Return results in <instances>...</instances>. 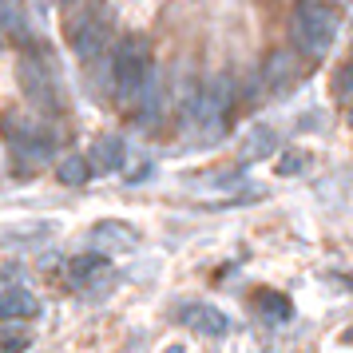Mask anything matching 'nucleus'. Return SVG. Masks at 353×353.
<instances>
[{
  "mask_svg": "<svg viewBox=\"0 0 353 353\" xmlns=\"http://www.w3.org/2000/svg\"><path fill=\"white\" fill-rule=\"evenodd\" d=\"M305 163L310 159H305L302 151H286V155H282V175H302Z\"/></svg>",
  "mask_w": 353,
  "mask_h": 353,
  "instance_id": "16",
  "label": "nucleus"
},
{
  "mask_svg": "<svg viewBox=\"0 0 353 353\" xmlns=\"http://www.w3.org/2000/svg\"><path fill=\"white\" fill-rule=\"evenodd\" d=\"M183 325H191L194 334H203V337H223L226 330H230V318H226L223 310H214V305H183Z\"/></svg>",
  "mask_w": 353,
  "mask_h": 353,
  "instance_id": "8",
  "label": "nucleus"
},
{
  "mask_svg": "<svg viewBox=\"0 0 353 353\" xmlns=\"http://www.w3.org/2000/svg\"><path fill=\"white\" fill-rule=\"evenodd\" d=\"M72 44H76V56H80V60L99 56V52H103V44H108V24H103V20L96 24V17H88L80 28L72 32Z\"/></svg>",
  "mask_w": 353,
  "mask_h": 353,
  "instance_id": "10",
  "label": "nucleus"
},
{
  "mask_svg": "<svg viewBox=\"0 0 353 353\" xmlns=\"http://www.w3.org/2000/svg\"><path fill=\"white\" fill-rule=\"evenodd\" d=\"M0 135L8 139V147L17 155H24V159H32V163H44L52 155V147H56V131L36 112H20V108L0 115Z\"/></svg>",
  "mask_w": 353,
  "mask_h": 353,
  "instance_id": "2",
  "label": "nucleus"
},
{
  "mask_svg": "<svg viewBox=\"0 0 353 353\" xmlns=\"http://www.w3.org/2000/svg\"><path fill=\"white\" fill-rule=\"evenodd\" d=\"M230 80L226 76H214V80H207V88H203V96L194 99V123L203 128V135H219V131L226 128V119H230Z\"/></svg>",
  "mask_w": 353,
  "mask_h": 353,
  "instance_id": "5",
  "label": "nucleus"
},
{
  "mask_svg": "<svg viewBox=\"0 0 353 353\" xmlns=\"http://www.w3.org/2000/svg\"><path fill=\"white\" fill-rule=\"evenodd\" d=\"M151 44L143 36H128L119 52H115V64H112V80H115V99L123 108H135V99L143 92L147 76H151Z\"/></svg>",
  "mask_w": 353,
  "mask_h": 353,
  "instance_id": "3",
  "label": "nucleus"
},
{
  "mask_svg": "<svg viewBox=\"0 0 353 353\" xmlns=\"http://www.w3.org/2000/svg\"><path fill=\"white\" fill-rule=\"evenodd\" d=\"M337 96L341 99H353V60L341 72H337Z\"/></svg>",
  "mask_w": 353,
  "mask_h": 353,
  "instance_id": "17",
  "label": "nucleus"
},
{
  "mask_svg": "<svg viewBox=\"0 0 353 353\" xmlns=\"http://www.w3.org/2000/svg\"><path fill=\"white\" fill-rule=\"evenodd\" d=\"M258 310L262 314H270L274 321H286L290 318V302L282 294H258Z\"/></svg>",
  "mask_w": 353,
  "mask_h": 353,
  "instance_id": "15",
  "label": "nucleus"
},
{
  "mask_svg": "<svg viewBox=\"0 0 353 353\" xmlns=\"http://www.w3.org/2000/svg\"><path fill=\"white\" fill-rule=\"evenodd\" d=\"M17 76H20V92L32 103L36 115H60L64 112V96H60V83L52 76V68L44 56L24 52L17 60Z\"/></svg>",
  "mask_w": 353,
  "mask_h": 353,
  "instance_id": "4",
  "label": "nucleus"
},
{
  "mask_svg": "<svg viewBox=\"0 0 353 353\" xmlns=\"http://www.w3.org/2000/svg\"><path fill=\"white\" fill-rule=\"evenodd\" d=\"M278 151V135H274L270 128H250V135L242 139V147H239V159L242 163H258V159H266V155H274Z\"/></svg>",
  "mask_w": 353,
  "mask_h": 353,
  "instance_id": "13",
  "label": "nucleus"
},
{
  "mask_svg": "<svg viewBox=\"0 0 353 353\" xmlns=\"http://www.w3.org/2000/svg\"><path fill=\"white\" fill-rule=\"evenodd\" d=\"M123 155H128V147H123L119 135H99L96 143H92V151H88L92 175H112V171H119Z\"/></svg>",
  "mask_w": 353,
  "mask_h": 353,
  "instance_id": "9",
  "label": "nucleus"
},
{
  "mask_svg": "<svg viewBox=\"0 0 353 353\" xmlns=\"http://www.w3.org/2000/svg\"><path fill=\"white\" fill-rule=\"evenodd\" d=\"M99 274H108V254H80V258H72V266H68V282L72 286H83L88 294L96 290V278Z\"/></svg>",
  "mask_w": 353,
  "mask_h": 353,
  "instance_id": "11",
  "label": "nucleus"
},
{
  "mask_svg": "<svg viewBox=\"0 0 353 353\" xmlns=\"http://www.w3.org/2000/svg\"><path fill=\"white\" fill-rule=\"evenodd\" d=\"M92 242H96L99 254H119V250H131L139 234H135V226L128 223H115V219H103V223L92 226Z\"/></svg>",
  "mask_w": 353,
  "mask_h": 353,
  "instance_id": "7",
  "label": "nucleus"
},
{
  "mask_svg": "<svg viewBox=\"0 0 353 353\" xmlns=\"http://www.w3.org/2000/svg\"><path fill=\"white\" fill-rule=\"evenodd\" d=\"M337 28H341V17L325 0H298L294 4V17H290V36L302 56H314L321 60L325 52L334 48L337 40Z\"/></svg>",
  "mask_w": 353,
  "mask_h": 353,
  "instance_id": "1",
  "label": "nucleus"
},
{
  "mask_svg": "<svg viewBox=\"0 0 353 353\" xmlns=\"http://www.w3.org/2000/svg\"><path fill=\"white\" fill-rule=\"evenodd\" d=\"M350 123H353V108H350Z\"/></svg>",
  "mask_w": 353,
  "mask_h": 353,
  "instance_id": "20",
  "label": "nucleus"
},
{
  "mask_svg": "<svg viewBox=\"0 0 353 353\" xmlns=\"http://www.w3.org/2000/svg\"><path fill=\"white\" fill-rule=\"evenodd\" d=\"M24 350H28V334L4 337V341H0V353H24Z\"/></svg>",
  "mask_w": 353,
  "mask_h": 353,
  "instance_id": "18",
  "label": "nucleus"
},
{
  "mask_svg": "<svg viewBox=\"0 0 353 353\" xmlns=\"http://www.w3.org/2000/svg\"><path fill=\"white\" fill-rule=\"evenodd\" d=\"M56 179H60L64 187H80V183H88V179H92V163L80 159V155H68V159L60 163Z\"/></svg>",
  "mask_w": 353,
  "mask_h": 353,
  "instance_id": "14",
  "label": "nucleus"
},
{
  "mask_svg": "<svg viewBox=\"0 0 353 353\" xmlns=\"http://www.w3.org/2000/svg\"><path fill=\"white\" fill-rule=\"evenodd\" d=\"M40 314V302H36L28 290H4L0 294V321H24Z\"/></svg>",
  "mask_w": 353,
  "mask_h": 353,
  "instance_id": "12",
  "label": "nucleus"
},
{
  "mask_svg": "<svg viewBox=\"0 0 353 353\" xmlns=\"http://www.w3.org/2000/svg\"><path fill=\"white\" fill-rule=\"evenodd\" d=\"M262 88H266V96H286L290 88L298 83V76H302V68H298V52L290 48H274L270 56H266V64H262Z\"/></svg>",
  "mask_w": 353,
  "mask_h": 353,
  "instance_id": "6",
  "label": "nucleus"
},
{
  "mask_svg": "<svg viewBox=\"0 0 353 353\" xmlns=\"http://www.w3.org/2000/svg\"><path fill=\"white\" fill-rule=\"evenodd\" d=\"M60 4H76V0H60Z\"/></svg>",
  "mask_w": 353,
  "mask_h": 353,
  "instance_id": "19",
  "label": "nucleus"
}]
</instances>
